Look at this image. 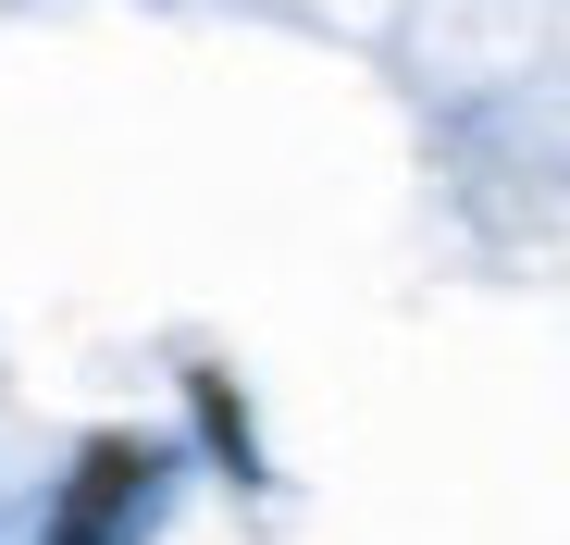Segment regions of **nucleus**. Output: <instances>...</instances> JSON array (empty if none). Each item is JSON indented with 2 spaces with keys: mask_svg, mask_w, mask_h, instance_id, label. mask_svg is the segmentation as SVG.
<instances>
[{
  "mask_svg": "<svg viewBox=\"0 0 570 545\" xmlns=\"http://www.w3.org/2000/svg\"><path fill=\"white\" fill-rule=\"evenodd\" d=\"M186 434L212 446L224 484H273V472H261V422H248V397H236L224 359H186Z\"/></svg>",
  "mask_w": 570,
  "mask_h": 545,
  "instance_id": "obj_2",
  "label": "nucleus"
},
{
  "mask_svg": "<svg viewBox=\"0 0 570 545\" xmlns=\"http://www.w3.org/2000/svg\"><path fill=\"white\" fill-rule=\"evenodd\" d=\"M174 472H186V446L149 422L75 434V459L50 472V508H38V545H149L174 521Z\"/></svg>",
  "mask_w": 570,
  "mask_h": 545,
  "instance_id": "obj_1",
  "label": "nucleus"
}]
</instances>
